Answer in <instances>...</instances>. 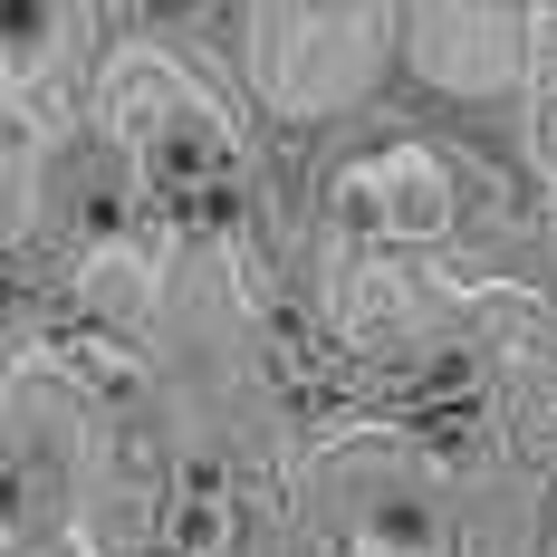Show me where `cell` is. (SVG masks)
I'll return each instance as SVG.
<instances>
[{
  "label": "cell",
  "instance_id": "1",
  "mask_svg": "<svg viewBox=\"0 0 557 557\" xmlns=\"http://www.w3.org/2000/svg\"><path fill=\"white\" fill-rule=\"evenodd\" d=\"M260 49H270V97L288 115L346 107L375 58H385V10H260Z\"/></svg>",
  "mask_w": 557,
  "mask_h": 557
},
{
  "label": "cell",
  "instance_id": "8",
  "mask_svg": "<svg viewBox=\"0 0 557 557\" xmlns=\"http://www.w3.org/2000/svg\"><path fill=\"white\" fill-rule=\"evenodd\" d=\"M548 557H557V539H548Z\"/></svg>",
  "mask_w": 557,
  "mask_h": 557
},
{
  "label": "cell",
  "instance_id": "3",
  "mask_svg": "<svg viewBox=\"0 0 557 557\" xmlns=\"http://www.w3.org/2000/svg\"><path fill=\"white\" fill-rule=\"evenodd\" d=\"M145 183L164 193L183 222H231V202H240V135L212 107L183 97L164 115V135L145 145Z\"/></svg>",
  "mask_w": 557,
  "mask_h": 557
},
{
  "label": "cell",
  "instance_id": "2",
  "mask_svg": "<svg viewBox=\"0 0 557 557\" xmlns=\"http://www.w3.org/2000/svg\"><path fill=\"white\" fill-rule=\"evenodd\" d=\"M336 202H346V222H356V231H385V240H433V231H451L461 183H451V164L433 154V145H375L366 164H346Z\"/></svg>",
  "mask_w": 557,
  "mask_h": 557
},
{
  "label": "cell",
  "instance_id": "7",
  "mask_svg": "<svg viewBox=\"0 0 557 557\" xmlns=\"http://www.w3.org/2000/svg\"><path fill=\"white\" fill-rule=\"evenodd\" d=\"M548 164H557V107H548Z\"/></svg>",
  "mask_w": 557,
  "mask_h": 557
},
{
  "label": "cell",
  "instance_id": "6",
  "mask_svg": "<svg viewBox=\"0 0 557 557\" xmlns=\"http://www.w3.org/2000/svg\"><path fill=\"white\" fill-rule=\"evenodd\" d=\"M346 548L356 557H443V509H433V491H413V481H385L375 500H356Z\"/></svg>",
  "mask_w": 557,
  "mask_h": 557
},
{
  "label": "cell",
  "instance_id": "4",
  "mask_svg": "<svg viewBox=\"0 0 557 557\" xmlns=\"http://www.w3.org/2000/svg\"><path fill=\"white\" fill-rule=\"evenodd\" d=\"M423 77L433 87H500L509 77V20L500 10H423Z\"/></svg>",
  "mask_w": 557,
  "mask_h": 557
},
{
  "label": "cell",
  "instance_id": "5",
  "mask_svg": "<svg viewBox=\"0 0 557 557\" xmlns=\"http://www.w3.org/2000/svg\"><path fill=\"white\" fill-rule=\"evenodd\" d=\"M231 539H240L231 461L193 451V461H183V491H173V519H164V557H231Z\"/></svg>",
  "mask_w": 557,
  "mask_h": 557
}]
</instances>
